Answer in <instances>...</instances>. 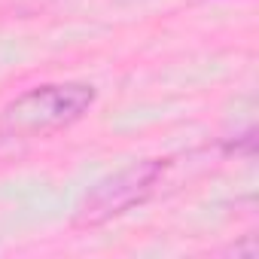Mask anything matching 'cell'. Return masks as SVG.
I'll return each instance as SVG.
<instances>
[{
    "label": "cell",
    "instance_id": "cell-1",
    "mask_svg": "<svg viewBox=\"0 0 259 259\" xmlns=\"http://www.w3.org/2000/svg\"><path fill=\"white\" fill-rule=\"evenodd\" d=\"M98 92L89 82H43L16 95L0 110V138L34 141L76 125L95 107Z\"/></svg>",
    "mask_w": 259,
    "mask_h": 259
},
{
    "label": "cell",
    "instance_id": "cell-2",
    "mask_svg": "<svg viewBox=\"0 0 259 259\" xmlns=\"http://www.w3.org/2000/svg\"><path fill=\"white\" fill-rule=\"evenodd\" d=\"M165 168H168L165 159H144V162H132V165L107 174L82 195V201L73 210V223L79 229H95V226H104L128 210L141 207L159 189Z\"/></svg>",
    "mask_w": 259,
    "mask_h": 259
},
{
    "label": "cell",
    "instance_id": "cell-3",
    "mask_svg": "<svg viewBox=\"0 0 259 259\" xmlns=\"http://www.w3.org/2000/svg\"><path fill=\"white\" fill-rule=\"evenodd\" d=\"M13 4H16L19 10H40V7L52 4V0H13Z\"/></svg>",
    "mask_w": 259,
    "mask_h": 259
}]
</instances>
